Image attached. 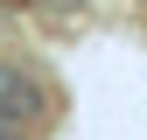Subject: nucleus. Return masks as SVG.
Wrapping results in <instances>:
<instances>
[{
  "label": "nucleus",
  "mask_w": 147,
  "mask_h": 140,
  "mask_svg": "<svg viewBox=\"0 0 147 140\" xmlns=\"http://www.w3.org/2000/svg\"><path fill=\"white\" fill-rule=\"evenodd\" d=\"M35 112H42V84H35L28 70H21V63H0V119L28 126Z\"/></svg>",
  "instance_id": "obj_1"
}]
</instances>
